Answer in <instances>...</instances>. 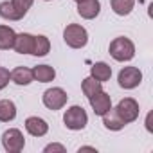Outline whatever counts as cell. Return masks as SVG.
I'll list each match as a JSON object with an SVG mask.
<instances>
[{
  "instance_id": "7",
  "label": "cell",
  "mask_w": 153,
  "mask_h": 153,
  "mask_svg": "<svg viewBox=\"0 0 153 153\" xmlns=\"http://www.w3.org/2000/svg\"><path fill=\"white\" fill-rule=\"evenodd\" d=\"M115 112L119 114V117H121L126 124H130V123L137 121V117H139V103H137L133 97H124V99H121L119 105L115 106Z\"/></svg>"
},
{
  "instance_id": "21",
  "label": "cell",
  "mask_w": 153,
  "mask_h": 153,
  "mask_svg": "<svg viewBox=\"0 0 153 153\" xmlns=\"http://www.w3.org/2000/svg\"><path fill=\"white\" fill-rule=\"evenodd\" d=\"M81 90H83V94H85L87 97H92L94 94H97V92L103 90V83L97 81V79H94L92 76H90V78H85V79H83Z\"/></svg>"
},
{
  "instance_id": "9",
  "label": "cell",
  "mask_w": 153,
  "mask_h": 153,
  "mask_svg": "<svg viewBox=\"0 0 153 153\" xmlns=\"http://www.w3.org/2000/svg\"><path fill=\"white\" fill-rule=\"evenodd\" d=\"M101 11L99 0H79L78 2V15L85 20H94Z\"/></svg>"
},
{
  "instance_id": "26",
  "label": "cell",
  "mask_w": 153,
  "mask_h": 153,
  "mask_svg": "<svg viewBox=\"0 0 153 153\" xmlns=\"http://www.w3.org/2000/svg\"><path fill=\"white\" fill-rule=\"evenodd\" d=\"M74 2H79V0H74Z\"/></svg>"
},
{
  "instance_id": "1",
  "label": "cell",
  "mask_w": 153,
  "mask_h": 153,
  "mask_svg": "<svg viewBox=\"0 0 153 153\" xmlns=\"http://www.w3.org/2000/svg\"><path fill=\"white\" fill-rule=\"evenodd\" d=\"M108 52L115 61H130L135 56V45L130 38L119 36V38H114L110 42Z\"/></svg>"
},
{
  "instance_id": "15",
  "label": "cell",
  "mask_w": 153,
  "mask_h": 153,
  "mask_svg": "<svg viewBox=\"0 0 153 153\" xmlns=\"http://www.w3.org/2000/svg\"><path fill=\"white\" fill-rule=\"evenodd\" d=\"M33 78L40 83H49V81H54L56 70L51 65H36L33 68Z\"/></svg>"
},
{
  "instance_id": "24",
  "label": "cell",
  "mask_w": 153,
  "mask_h": 153,
  "mask_svg": "<svg viewBox=\"0 0 153 153\" xmlns=\"http://www.w3.org/2000/svg\"><path fill=\"white\" fill-rule=\"evenodd\" d=\"M45 153H49V151H65V146H61V144H49V146H45V149H43Z\"/></svg>"
},
{
  "instance_id": "10",
  "label": "cell",
  "mask_w": 153,
  "mask_h": 153,
  "mask_svg": "<svg viewBox=\"0 0 153 153\" xmlns=\"http://www.w3.org/2000/svg\"><path fill=\"white\" fill-rule=\"evenodd\" d=\"M33 45H34V36L29 33H20L15 36V43L13 49L18 54H31L33 52Z\"/></svg>"
},
{
  "instance_id": "22",
  "label": "cell",
  "mask_w": 153,
  "mask_h": 153,
  "mask_svg": "<svg viewBox=\"0 0 153 153\" xmlns=\"http://www.w3.org/2000/svg\"><path fill=\"white\" fill-rule=\"evenodd\" d=\"M11 2H13V6H15L18 11H22L24 15H27V11L31 9V6H33L34 0H11Z\"/></svg>"
},
{
  "instance_id": "27",
  "label": "cell",
  "mask_w": 153,
  "mask_h": 153,
  "mask_svg": "<svg viewBox=\"0 0 153 153\" xmlns=\"http://www.w3.org/2000/svg\"><path fill=\"white\" fill-rule=\"evenodd\" d=\"M45 2H49V0H45Z\"/></svg>"
},
{
  "instance_id": "19",
  "label": "cell",
  "mask_w": 153,
  "mask_h": 153,
  "mask_svg": "<svg viewBox=\"0 0 153 153\" xmlns=\"http://www.w3.org/2000/svg\"><path fill=\"white\" fill-rule=\"evenodd\" d=\"M110 4H112V9L115 15L128 16L135 7V0H110Z\"/></svg>"
},
{
  "instance_id": "14",
  "label": "cell",
  "mask_w": 153,
  "mask_h": 153,
  "mask_svg": "<svg viewBox=\"0 0 153 153\" xmlns=\"http://www.w3.org/2000/svg\"><path fill=\"white\" fill-rule=\"evenodd\" d=\"M90 76L94 79L105 83V81H108L112 78V67L108 63H105V61H97V63H94L90 67Z\"/></svg>"
},
{
  "instance_id": "23",
  "label": "cell",
  "mask_w": 153,
  "mask_h": 153,
  "mask_svg": "<svg viewBox=\"0 0 153 153\" xmlns=\"http://www.w3.org/2000/svg\"><path fill=\"white\" fill-rule=\"evenodd\" d=\"M9 79H11V72L4 67H0V90H4L9 85Z\"/></svg>"
},
{
  "instance_id": "11",
  "label": "cell",
  "mask_w": 153,
  "mask_h": 153,
  "mask_svg": "<svg viewBox=\"0 0 153 153\" xmlns=\"http://www.w3.org/2000/svg\"><path fill=\"white\" fill-rule=\"evenodd\" d=\"M25 130L33 137H43L49 131V124L42 117H27L25 119Z\"/></svg>"
},
{
  "instance_id": "13",
  "label": "cell",
  "mask_w": 153,
  "mask_h": 153,
  "mask_svg": "<svg viewBox=\"0 0 153 153\" xmlns=\"http://www.w3.org/2000/svg\"><path fill=\"white\" fill-rule=\"evenodd\" d=\"M11 81L20 85V87H25L29 83L34 81L33 78V68H27V67H16L13 72H11Z\"/></svg>"
},
{
  "instance_id": "3",
  "label": "cell",
  "mask_w": 153,
  "mask_h": 153,
  "mask_svg": "<svg viewBox=\"0 0 153 153\" xmlns=\"http://www.w3.org/2000/svg\"><path fill=\"white\" fill-rule=\"evenodd\" d=\"M63 123L68 130H74V131H78V130H83L88 123V115L85 112L83 106H78V105H74L70 108H67L65 115H63Z\"/></svg>"
},
{
  "instance_id": "16",
  "label": "cell",
  "mask_w": 153,
  "mask_h": 153,
  "mask_svg": "<svg viewBox=\"0 0 153 153\" xmlns=\"http://www.w3.org/2000/svg\"><path fill=\"white\" fill-rule=\"evenodd\" d=\"M0 16L6 18V20H11V22H18L22 20L25 15L22 11H18L11 0H6V2H0Z\"/></svg>"
},
{
  "instance_id": "12",
  "label": "cell",
  "mask_w": 153,
  "mask_h": 153,
  "mask_svg": "<svg viewBox=\"0 0 153 153\" xmlns=\"http://www.w3.org/2000/svg\"><path fill=\"white\" fill-rule=\"evenodd\" d=\"M103 117V124H105V128L106 130H112V131H119V130H123L124 126H126V123L119 117V114L115 112V108H110L105 115H101Z\"/></svg>"
},
{
  "instance_id": "8",
  "label": "cell",
  "mask_w": 153,
  "mask_h": 153,
  "mask_svg": "<svg viewBox=\"0 0 153 153\" xmlns=\"http://www.w3.org/2000/svg\"><path fill=\"white\" fill-rule=\"evenodd\" d=\"M88 101H90V106H92V110H94V114L96 115H105L110 108H112V97L106 94V92H97V94H94L92 97H88Z\"/></svg>"
},
{
  "instance_id": "5",
  "label": "cell",
  "mask_w": 153,
  "mask_h": 153,
  "mask_svg": "<svg viewBox=\"0 0 153 153\" xmlns=\"http://www.w3.org/2000/svg\"><path fill=\"white\" fill-rule=\"evenodd\" d=\"M42 101H43V105H45L49 110H61V108L67 105L68 96H67V92H65L63 88L52 87V88H49V90L43 92Z\"/></svg>"
},
{
  "instance_id": "20",
  "label": "cell",
  "mask_w": 153,
  "mask_h": 153,
  "mask_svg": "<svg viewBox=\"0 0 153 153\" xmlns=\"http://www.w3.org/2000/svg\"><path fill=\"white\" fill-rule=\"evenodd\" d=\"M49 51H51V42H49V38L43 36V34L34 36V45H33V52H31V54H33V56H47Z\"/></svg>"
},
{
  "instance_id": "17",
  "label": "cell",
  "mask_w": 153,
  "mask_h": 153,
  "mask_svg": "<svg viewBox=\"0 0 153 153\" xmlns=\"http://www.w3.org/2000/svg\"><path fill=\"white\" fill-rule=\"evenodd\" d=\"M16 117V105L11 99H0V123H9Z\"/></svg>"
},
{
  "instance_id": "4",
  "label": "cell",
  "mask_w": 153,
  "mask_h": 153,
  "mask_svg": "<svg viewBox=\"0 0 153 153\" xmlns=\"http://www.w3.org/2000/svg\"><path fill=\"white\" fill-rule=\"evenodd\" d=\"M117 81H119V87L124 90L137 88L142 81V72L137 67H124V68H121V72L117 76Z\"/></svg>"
},
{
  "instance_id": "18",
  "label": "cell",
  "mask_w": 153,
  "mask_h": 153,
  "mask_svg": "<svg viewBox=\"0 0 153 153\" xmlns=\"http://www.w3.org/2000/svg\"><path fill=\"white\" fill-rule=\"evenodd\" d=\"M15 36H16V33L9 25H0V49H2V51L13 49Z\"/></svg>"
},
{
  "instance_id": "25",
  "label": "cell",
  "mask_w": 153,
  "mask_h": 153,
  "mask_svg": "<svg viewBox=\"0 0 153 153\" xmlns=\"http://www.w3.org/2000/svg\"><path fill=\"white\" fill-rule=\"evenodd\" d=\"M87 149L88 151H96V148H92V146H81L79 148V151H87Z\"/></svg>"
},
{
  "instance_id": "2",
  "label": "cell",
  "mask_w": 153,
  "mask_h": 153,
  "mask_svg": "<svg viewBox=\"0 0 153 153\" xmlns=\"http://www.w3.org/2000/svg\"><path fill=\"white\" fill-rule=\"evenodd\" d=\"M63 40L70 49H83L88 43V33L83 25L70 24L63 31Z\"/></svg>"
},
{
  "instance_id": "6",
  "label": "cell",
  "mask_w": 153,
  "mask_h": 153,
  "mask_svg": "<svg viewBox=\"0 0 153 153\" xmlns=\"http://www.w3.org/2000/svg\"><path fill=\"white\" fill-rule=\"evenodd\" d=\"M2 146H4V149L7 153H20L24 149V146H25V139H24L20 130L9 128L2 135Z\"/></svg>"
}]
</instances>
